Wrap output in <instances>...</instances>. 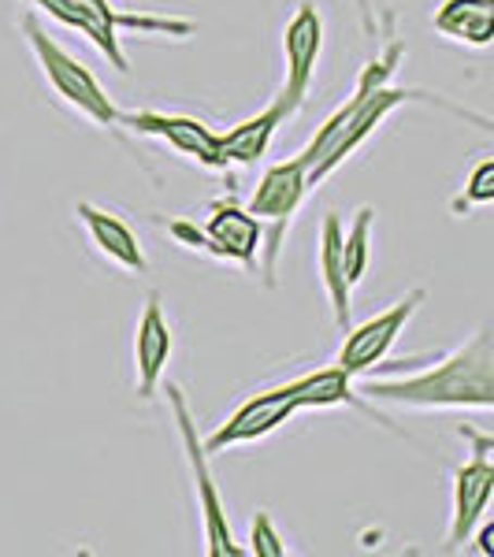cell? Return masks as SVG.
I'll use <instances>...</instances> for the list:
<instances>
[{
	"instance_id": "30bf717a",
	"label": "cell",
	"mask_w": 494,
	"mask_h": 557,
	"mask_svg": "<svg viewBox=\"0 0 494 557\" xmlns=\"http://www.w3.org/2000/svg\"><path fill=\"white\" fill-rule=\"evenodd\" d=\"M298 412H301L298 401L283 398V394H275L272 386H268V391L254 394L249 401H242V406L227 417V424H220L209 438H205V450L223 454L227 446H242V443L268 438L275 428H283L291 417H298Z\"/></svg>"
},
{
	"instance_id": "7a4b0ae2",
	"label": "cell",
	"mask_w": 494,
	"mask_h": 557,
	"mask_svg": "<svg viewBox=\"0 0 494 557\" xmlns=\"http://www.w3.org/2000/svg\"><path fill=\"white\" fill-rule=\"evenodd\" d=\"M402 57H406V45H402L398 38H387V41H383L380 57L368 60L365 71L357 75L354 94L346 97V101H349L346 123L338 127L335 141L328 146V152H323L317 164L305 172V178H309V190H312V186H320L323 178L335 172L346 157H354V152L383 127V120H387L391 112H398V108L409 104V101H435V97L424 94V89L391 86V78H394V71H398Z\"/></svg>"
},
{
	"instance_id": "52a82bcc",
	"label": "cell",
	"mask_w": 494,
	"mask_h": 557,
	"mask_svg": "<svg viewBox=\"0 0 494 557\" xmlns=\"http://www.w3.org/2000/svg\"><path fill=\"white\" fill-rule=\"evenodd\" d=\"M465 438L472 443V454L465 465H457L454 472V506H450V532H446V550H461L469 546V539L476 532L483 517H487L491 494H494V438L491 435H476L465 428Z\"/></svg>"
},
{
	"instance_id": "9a60e30c",
	"label": "cell",
	"mask_w": 494,
	"mask_h": 557,
	"mask_svg": "<svg viewBox=\"0 0 494 557\" xmlns=\"http://www.w3.org/2000/svg\"><path fill=\"white\" fill-rule=\"evenodd\" d=\"M343 220L338 212L323 215V231H320V275H323V290H328L331 312H335L338 331L354 327V286L346 283V264H343Z\"/></svg>"
},
{
	"instance_id": "5b68a950",
	"label": "cell",
	"mask_w": 494,
	"mask_h": 557,
	"mask_svg": "<svg viewBox=\"0 0 494 557\" xmlns=\"http://www.w3.org/2000/svg\"><path fill=\"white\" fill-rule=\"evenodd\" d=\"M168 401H172L178 435H183L186 465H190V480H194V491H197V509H201V524H205V554L209 557H242L246 554V546H238L235 532H231L227 506H223L220 487H215L209 450H205V443L197 438V424L190 417V406H186L183 386L168 383Z\"/></svg>"
},
{
	"instance_id": "ba28073f",
	"label": "cell",
	"mask_w": 494,
	"mask_h": 557,
	"mask_svg": "<svg viewBox=\"0 0 494 557\" xmlns=\"http://www.w3.org/2000/svg\"><path fill=\"white\" fill-rule=\"evenodd\" d=\"M424 305V290H409L402 301H394L387 312L365 320L361 327L343 331V349H338V368L354 380L372 372L383 357L391 354V346L398 343V335L406 331V323L417 317V309Z\"/></svg>"
},
{
	"instance_id": "7402d4cb",
	"label": "cell",
	"mask_w": 494,
	"mask_h": 557,
	"mask_svg": "<svg viewBox=\"0 0 494 557\" xmlns=\"http://www.w3.org/2000/svg\"><path fill=\"white\" fill-rule=\"evenodd\" d=\"M476 528H480V539H476V554L494 557V543H491V539H494V524H491V520H480Z\"/></svg>"
},
{
	"instance_id": "8fae6325",
	"label": "cell",
	"mask_w": 494,
	"mask_h": 557,
	"mask_svg": "<svg viewBox=\"0 0 494 557\" xmlns=\"http://www.w3.org/2000/svg\"><path fill=\"white\" fill-rule=\"evenodd\" d=\"M120 123L149 138H160L164 146L178 149L183 157L197 160L205 168H223L220 152H215V131L209 123L194 120V115H168V112H120Z\"/></svg>"
},
{
	"instance_id": "5bb4252c",
	"label": "cell",
	"mask_w": 494,
	"mask_h": 557,
	"mask_svg": "<svg viewBox=\"0 0 494 557\" xmlns=\"http://www.w3.org/2000/svg\"><path fill=\"white\" fill-rule=\"evenodd\" d=\"M294 112H298V108L280 94L272 104L260 108V112L249 115V120L235 123L227 134H215V152H220L223 168L227 164H257V160L268 152V146H272L275 131H280Z\"/></svg>"
},
{
	"instance_id": "ac0fdd59",
	"label": "cell",
	"mask_w": 494,
	"mask_h": 557,
	"mask_svg": "<svg viewBox=\"0 0 494 557\" xmlns=\"http://www.w3.org/2000/svg\"><path fill=\"white\" fill-rule=\"evenodd\" d=\"M372 215L375 209L372 205H361V209L354 212V223H349V231H343V264H346V283L357 286L368 272V235H372Z\"/></svg>"
},
{
	"instance_id": "2e32d148",
	"label": "cell",
	"mask_w": 494,
	"mask_h": 557,
	"mask_svg": "<svg viewBox=\"0 0 494 557\" xmlns=\"http://www.w3.org/2000/svg\"><path fill=\"white\" fill-rule=\"evenodd\" d=\"M75 212H78V220L86 223L94 246L101 249L108 260H115V264L127 268V272H146L149 268L146 249H141V242L134 238V231L120 220V215H112L108 209H97V205H89V201H78Z\"/></svg>"
},
{
	"instance_id": "3957f363",
	"label": "cell",
	"mask_w": 494,
	"mask_h": 557,
	"mask_svg": "<svg viewBox=\"0 0 494 557\" xmlns=\"http://www.w3.org/2000/svg\"><path fill=\"white\" fill-rule=\"evenodd\" d=\"M30 4L45 8L57 23L71 26V30H83L89 41L101 49V57L112 64L120 75H127L131 64L123 57L120 45V30L131 26V30H152V34H175V38H186L194 30L186 20H152V15H123L112 0H30Z\"/></svg>"
},
{
	"instance_id": "d6986e66",
	"label": "cell",
	"mask_w": 494,
	"mask_h": 557,
	"mask_svg": "<svg viewBox=\"0 0 494 557\" xmlns=\"http://www.w3.org/2000/svg\"><path fill=\"white\" fill-rule=\"evenodd\" d=\"M494 201V160H480L472 178L465 183V194L454 201V212H472V209H487Z\"/></svg>"
},
{
	"instance_id": "603a6c76",
	"label": "cell",
	"mask_w": 494,
	"mask_h": 557,
	"mask_svg": "<svg viewBox=\"0 0 494 557\" xmlns=\"http://www.w3.org/2000/svg\"><path fill=\"white\" fill-rule=\"evenodd\" d=\"M354 4H357V15H361L365 34H375V12H372V0H354Z\"/></svg>"
},
{
	"instance_id": "44dd1931",
	"label": "cell",
	"mask_w": 494,
	"mask_h": 557,
	"mask_svg": "<svg viewBox=\"0 0 494 557\" xmlns=\"http://www.w3.org/2000/svg\"><path fill=\"white\" fill-rule=\"evenodd\" d=\"M168 231H172V235L183 242L186 249H201V253H209V257L220 260V249H215V242L205 235V231H197L194 223H172Z\"/></svg>"
},
{
	"instance_id": "8992f818",
	"label": "cell",
	"mask_w": 494,
	"mask_h": 557,
	"mask_svg": "<svg viewBox=\"0 0 494 557\" xmlns=\"http://www.w3.org/2000/svg\"><path fill=\"white\" fill-rule=\"evenodd\" d=\"M305 194H309V178H305V164L298 160V152H294L291 160H280V164H272L260 175L257 190L246 205L257 220H268L264 238H260V249H257L260 272H264L268 283H275V260H280L286 227H291L294 212L301 209Z\"/></svg>"
},
{
	"instance_id": "6da1fadb",
	"label": "cell",
	"mask_w": 494,
	"mask_h": 557,
	"mask_svg": "<svg viewBox=\"0 0 494 557\" xmlns=\"http://www.w3.org/2000/svg\"><path fill=\"white\" fill-rule=\"evenodd\" d=\"M361 394L406 409H491L494 406V343L476 331L465 346L424 372H398L394 380H365Z\"/></svg>"
},
{
	"instance_id": "7c38bea8",
	"label": "cell",
	"mask_w": 494,
	"mask_h": 557,
	"mask_svg": "<svg viewBox=\"0 0 494 557\" xmlns=\"http://www.w3.org/2000/svg\"><path fill=\"white\" fill-rule=\"evenodd\" d=\"M172 349H175V335H172V327H168L160 298L149 294L146 309H141V320H138V331H134V380H138L141 398L157 394L160 380H164V368L172 361Z\"/></svg>"
},
{
	"instance_id": "277c9868",
	"label": "cell",
	"mask_w": 494,
	"mask_h": 557,
	"mask_svg": "<svg viewBox=\"0 0 494 557\" xmlns=\"http://www.w3.org/2000/svg\"><path fill=\"white\" fill-rule=\"evenodd\" d=\"M23 34H26V41H30L34 57H38L45 83L57 89V97H64L71 108H78V112H83L86 120H94L97 127H115V123H120V108L112 104V97L104 94L101 83L89 75V67L83 60L71 57L64 45H57L41 30V23L34 12L23 15Z\"/></svg>"
},
{
	"instance_id": "4fadbf2b",
	"label": "cell",
	"mask_w": 494,
	"mask_h": 557,
	"mask_svg": "<svg viewBox=\"0 0 494 557\" xmlns=\"http://www.w3.org/2000/svg\"><path fill=\"white\" fill-rule=\"evenodd\" d=\"M201 231L215 242L220 260H235L242 268L257 264V249H260V238H264V220H257V215L249 209H242L238 201H231V197L212 201L209 220H205Z\"/></svg>"
},
{
	"instance_id": "e0dca14e",
	"label": "cell",
	"mask_w": 494,
	"mask_h": 557,
	"mask_svg": "<svg viewBox=\"0 0 494 557\" xmlns=\"http://www.w3.org/2000/svg\"><path fill=\"white\" fill-rule=\"evenodd\" d=\"M435 30L461 45H491L494 38V0H443L435 12Z\"/></svg>"
},
{
	"instance_id": "ffe728a7",
	"label": "cell",
	"mask_w": 494,
	"mask_h": 557,
	"mask_svg": "<svg viewBox=\"0 0 494 557\" xmlns=\"http://www.w3.org/2000/svg\"><path fill=\"white\" fill-rule=\"evenodd\" d=\"M249 554L286 557V543H283V535L275 532V524H272V517H268V513H257V520H254V532H249Z\"/></svg>"
},
{
	"instance_id": "9c48e42d",
	"label": "cell",
	"mask_w": 494,
	"mask_h": 557,
	"mask_svg": "<svg viewBox=\"0 0 494 557\" xmlns=\"http://www.w3.org/2000/svg\"><path fill=\"white\" fill-rule=\"evenodd\" d=\"M320 52H323V15L312 0H305L283 30V64H286L283 97L294 108H301L305 97H309L312 78H317Z\"/></svg>"
}]
</instances>
